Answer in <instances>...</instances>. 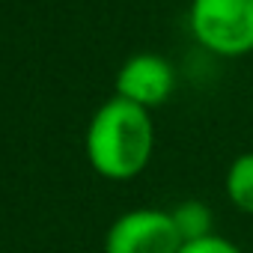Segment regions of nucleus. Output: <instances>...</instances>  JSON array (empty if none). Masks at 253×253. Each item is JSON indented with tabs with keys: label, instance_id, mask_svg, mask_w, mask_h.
<instances>
[{
	"label": "nucleus",
	"instance_id": "5",
	"mask_svg": "<svg viewBox=\"0 0 253 253\" xmlns=\"http://www.w3.org/2000/svg\"><path fill=\"white\" fill-rule=\"evenodd\" d=\"M223 194L235 211L253 217V149L229 161L223 176Z\"/></svg>",
	"mask_w": 253,
	"mask_h": 253
},
{
	"label": "nucleus",
	"instance_id": "1",
	"mask_svg": "<svg viewBox=\"0 0 253 253\" xmlns=\"http://www.w3.org/2000/svg\"><path fill=\"white\" fill-rule=\"evenodd\" d=\"M84 152L89 167L110 182H128L140 176L155 152V122L152 110L110 95L89 116Z\"/></svg>",
	"mask_w": 253,
	"mask_h": 253
},
{
	"label": "nucleus",
	"instance_id": "7",
	"mask_svg": "<svg viewBox=\"0 0 253 253\" xmlns=\"http://www.w3.org/2000/svg\"><path fill=\"white\" fill-rule=\"evenodd\" d=\"M179 253H244L235 241H229V238H223V235H209V238H200V241H188V244H182V250Z\"/></svg>",
	"mask_w": 253,
	"mask_h": 253
},
{
	"label": "nucleus",
	"instance_id": "4",
	"mask_svg": "<svg viewBox=\"0 0 253 253\" xmlns=\"http://www.w3.org/2000/svg\"><path fill=\"white\" fill-rule=\"evenodd\" d=\"M113 86H116L113 95L152 110V107L164 104L173 95L176 69L167 57H161L155 51H140V54H131L119 66Z\"/></svg>",
	"mask_w": 253,
	"mask_h": 253
},
{
	"label": "nucleus",
	"instance_id": "3",
	"mask_svg": "<svg viewBox=\"0 0 253 253\" xmlns=\"http://www.w3.org/2000/svg\"><path fill=\"white\" fill-rule=\"evenodd\" d=\"M182 244L170 209H131L104 232V253H179Z\"/></svg>",
	"mask_w": 253,
	"mask_h": 253
},
{
	"label": "nucleus",
	"instance_id": "2",
	"mask_svg": "<svg viewBox=\"0 0 253 253\" xmlns=\"http://www.w3.org/2000/svg\"><path fill=\"white\" fill-rule=\"evenodd\" d=\"M188 27L214 57L253 54V0H191Z\"/></svg>",
	"mask_w": 253,
	"mask_h": 253
},
{
	"label": "nucleus",
	"instance_id": "6",
	"mask_svg": "<svg viewBox=\"0 0 253 253\" xmlns=\"http://www.w3.org/2000/svg\"><path fill=\"white\" fill-rule=\"evenodd\" d=\"M170 217H173V223H176V229H179L185 244L209 238V235L217 232L214 229V211L203 200H182V203H176L170 209Z\"/></svg>",
	"mask_w": 253,
	"mask_h": 253
}]
</instances>
